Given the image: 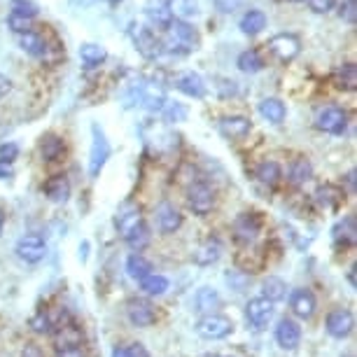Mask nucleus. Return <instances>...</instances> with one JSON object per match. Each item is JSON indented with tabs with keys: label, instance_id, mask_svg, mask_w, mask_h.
I'll use <instances>...</instances> for the list:
<instances>
[{
	"label": "nucleus",
	"instance_id": "nucleus-1",
	"mask_svg": "<svg viewBox=\"0 0 357 357\" xmlns=\"http://www.w3.org/2000/svg\"><path fill=\"white\" fill-rule=\"evenodd\" d=\"M199 43L201 40L194 26L183 22V19H173L166 26V36L161 40V47H164V52L171 54H190L199 50Z\"/></svg>",
	"mask_w": 357,
	"mask_h": 357
},
{
	"label": "nucleus",
	"instance_id": "nucleus-2",
	"mask_svg": "<svg viewBox=\"0 0 357 357\" xmlns=\"http://www.w3.org/2000/svg\"><path fill=\"white\" fill-rule=\"evenodd\" d=\"M187 206L194 215L199 218H206V215L213 213L215 208V190L204 180H197L187 187Z\"/></svg>",
	"mask_w": 357,
	"mask_h": 357
},
{
	"label": "nucleus",
	"instance_id": "nucleus-3",
	"mask_svg": "<svg viewBox=\"0 0 357 357\" xmlns=\"http://www.w3.org/2000/svg\"><path fill=\"white\" fill-rule=\"evenodd\" d=\"M234 332V322L227 315L220 313H206L197 322V334L206 341H222Z\"/></svg>",
	"mask_w": 357,
	"mask_h": 357
},
{
	"label": "nucleus",
	"instance_id": "nucleus-4",
	"mask_svg": "<svg viewBox=\"0 0 357 357\" xmlns=\"http://www.w3.org/2000/svg\"><path fill=\"white\" fill-rule=\"evenodd\" d=\"M315 126L332 136H341L348 126V112L339 105H325L315 114Z\"/></svg>",
	"mask_w": 357,
	"mask_h": 357
},
{
	"label": "nucleus",
	"instance_id": "nucleus-5",
	"mask_svg": "<svg viewBox=\"0 0 357 357\" xmlns=\"http://www.w3.org/2000/svg\"><path fill=\"white\" fill-rule=\"evenodd\" d=\"M91 152H89V178L96 180L100 171L105 168L107 159H110V143H107L105 133L98 126H91Z\"/></svg>",
	"mask_w": 357,
	"mask_h": 357
},
{
	"label": "nucleus",
	"instance_id": "nucleus-6",
	"mask_svg": "<svg viewBox=\"0 0 357 357\" xmlns=\"http://www.w3.org/2000/svg\"><path fill=\"white\" fill-rule=\"evenodd\" d=\"M273 313H275L273 304L268 299H264V296L250 299L245 304V320H248V325L252 329H257V332H264V329L271 325Z\"/></svg>",
	"mask_w": 357,
	"mask_h": 357
},
{
	"label": "nucleus",
	"instance_id": "nucleus-7",
	"mask_svg": "<svg viewBox=\"0 0 357 357\" xmlns=\"http://www.w3.org/2000/svg\"><path fill=\"white\" fill-rule=\"evenodd\" d=\"M268 50H271V54L278 61L282 63H289L294 61L296 56H299L301 52V40L292 36V33H278V36H273L271 40H268Z\"/></svg>",
	"mask_w": 357,
	"mask_h": 357
},
{
	"label": "nucleus",
	"instance_id": "nucleus-8",
	"mask_svg": "<svg viewBox=\"0 0 357 357\" xmlns=\"http://www.w3.org/2000/svg\"><path fill=\"white\" fill-rule=\"evenodd\" d=\"M126 318L133 327H152L157 322V308H154L152 301L133 296V299L126 301Z\"/></svg>",
	"mask_w": 357,
	"mask_h": 357
},
{
	"label": "nucleus",
	"instance_id": "nucleus-9",
	"mask_svg": "<svg viewBox=\"0 0 357 357\" xmlns=\"http://www.w3.org/2000/svg\"><path fill=\"white\" fill-rule=\"evenodd\" d=\"M234 238L243 245H250L257 241V236L261 234V218L257 213H241L234 220Z\"/></svg>",
	"mask_w": 357,
	"mask_h": 357
},
{
	"label": "nucleus",
	"instance_id": "nucleus-10",
	"mask_svg": "<svg viewBox=\"0 0 357 357\" xmlns=\"http://www.w3.org/2000/svg\"><path fill=\"white\" fill-rule=\"evenodd\" d=\"M17 257L24 259L26 264H38L47 257V243L43 236L38 234H29V236H22L17 241V248H15Z\"/></svg>",
	"mask_w": 357,
	"mask_h": 357
},
{
	"label": "nucleus",
	"instance_id": "nucleus-11",
	"mask_svg": "<svg viewBox=\"0 0 357 357\" xmlns=\"http://www.w3.org/2000/svg\"><path fill=\"white\" fill-rule=\"evenodd\" d=\"M353 327H355V318H353V311L348 308H334V311L327 313V320H325V329L332 339H348L353 334Z\"/></svg>",
	"mask_w": 357,
	"mask_h": 357
},
{
	"label": "nucleus",
	"instance_id": "nucleus-12",
	"mask_svg": "<svg viewBox=\"0 0 357 357\" xmlns=\"http://www.w3.org/2000/svg\"><path fill=\"white\" fill-rule=\"evenodd\" d=\"M289 308H292V313L296 318L308 320V318H313L315 308H318V299H315V294L308 287H296L292 289V294H289Z\"/></svg>",
	"mask_w": 357,
	"mask_h": 357
},
{
	"label": "nucleus",
	"instance_id": "nucleus-13",
	"mask_svg": "<svg viewBox=\"0 0 357 357\" xmlns=\"http://www.w3.org/2000/svg\"><path fill=\"white\" fill-rule=\"evenodd\" d=\"M275 343L282 350H296L301 346V327L292 318H280L275 325Z\"/></svg>",
	"mask_w": 357,
	"mask_h": 357
},
{
	"label": "nucleus",
	"instance_id": "nucleus-14",
	"mask_svg": "<svg viewBox=\"0 0 357 357\" xmlns=\"http://www.w3.org/2000/svg\"><path fill=\"white\" fill-rule=\"evenodd\" d=\"M131 36H133V43H136V50L143 54L145 59H157L159 54L164 52L161 40L154 36L150 29H145V26H133Z\"/></svg>",
	"mask_w": 357,
	"mask_h": 357
},
{
	"label": "nucleus",
	"instance_id": "nucleus-15",
	"mask_svg": "<svg viewBox=\"0 0 357 357\" xmlns=\"http://www.w3.org/2000/svg\"><path fill=\"white\" fill-rule=\"evenodd\" d=\"M218 129L225 138L238 140V138H245L248 133L252 131V124L243 114H227V117H222L218 122Z\"/></svg>",
	"mask_w": 357,
	"mask_h": 357
},
{
	"label": "nucleus",
	"instance_id": "nucleus-16",
	"mask_svg": "<svg viewBox=\"0 0 357 357\" xmlns=\"http://www.w3.org/2000/svg\"><path fill=\"white\" fill-rule=\"evenodd\" d=\"M183 222H185L183 213H180L173 204H168V201L159 204V208H157V225H159L161 234H175L180 227H183Z\"/></svg>",
	"mask_w": 357,
	"mask_h": 357
},
{
	"label": "nucleus",
	"instance_id": "nucleus-17",
	"mask_svg": "<svg viewBox=\"0 0 357 357\" xmlns=\"http://www.w3.org/2000/svg\"><path fill=\"white\" fill-rule=\"evenodd\" d=\"M332 238L336 248H353L357 241V225H355V215H346L343 220H339L332 229Z\"/></svg>",
	"mask_w": 357,
	"mask_h": 357
},
{
	"label": "nucleus",
	"instance_id": "nucleus-18",
	"mask_svg": "<svg viewBox=\"0 0 357 357\" xmlns=\"http://www.w3.org/2000/svg\"><path fill=\"white\" fill-rule=\"evenodd\" d=\"M54 346L56 348H70V346H84V329L77 327L75 322H61L54 332Z\"/></svg>",
	"mask_w": 357,
	"mask_h": 357
},
{
	"label": "nucleus",
	"instance_id": "nucleus-19",
	"mask_svg": "<svg viewBox=\"0 0 357 357\" xmlns=\"http://www.w3.org/2000/svg\"><path fill=\"white\" fill-rule=\"evenodd\" d=\"M175 86H178V89L183 91L185 96H190V98H204L206 96L204 77H201L199 73H194V70H187V73H183V75H178V79H175Z\"/></svg>",
	"mask_w": 357,
	"mask_h": 357
},
{
	"label": "nucleus",
	"instance_id": "nucleus-20",
	"mask_svg": "<svg viewBox=\"0 0 357 357\" xmlns=\"http://www.w3.org/2000/svg\"><path fill=\"white\" fill-rule=\"evenodd\" d=\"M43 192L52 204H66V201L70 199V183L66 175H52L45 183Z\"/></svg>",
	"mask_w": 357,
	"mask_h": 357
},
{
	"label": "nucleus",
	"instance_id": "nucleus-21",
	"mask_svg": "<svg viewBox=\"0 0 357 357\" xmlns=\"http://www.w3.org/2000/svg\"><path fill=\"white\" fill-rule=\"evenodd\" d=\"M40 150V157H43V161H59L66 154V143L61 136H56V133H47V136H43V140H40L38 145Z\"/></svg>",
	"mask_w": 357,
	"mask_h": 357
},
{
	"label": "nucleus",
	"instance_id": "nucleus-22",
	"mask_svg": "<svg viewBox=\"0 0 357 357\" xmlns=\"http://www.w3.org/2000/svg\"><path fill=\"white\" fill-rule=\"evenodd\" d=\"M19 47L26 52V54H31V56H36V59H43L47 56V40L40 36V33L36 31H26V33H19Z\"/></svg>",
	"mask_w": 357,
	"mask_h": 357
},
{
	"label": "nucleus",
	"instance_id": "nucleus-23",
	"mask_svg": "<svg viewBox=\"0 0 357 357\" xmlns=\"http://www.w3.org/2000/svg\"><path fill=\"white\" fill-rule=\"evenodd\" d=\"M143 220V213H140V206H133V204H126L122 206V211L117 213V218H114V227H117V231L126 236L131 231L133 227L138 225V222Z\"/></svg>",
	"mask_w": 357,
	"mask_h": 357
},
{
	"label": "nucleus",
	"instance_id": "nucleus-24",
	"mask_svg": "<svg viewBox=\"0 0 357 357\" xmlns=\"http://www.w3.org/2000/svg\"><path fill=\"white\" fill-rule=\"evenodd\" d=\"M311 178H313V164L306 157H296L292 164H289V171H287L289 185L301 187V185H306Z\"/></svg>",
	"mask_w": 357,
	"mask_h": 357
},
{
	"label": "nucleus",
	"instance_id": "nucleus-25",
	"mask_svg": "<svg viewBox=\"0 0 357 357\" xmlns=\"http://www.w3.org/2000/svg\"><path fill=\"white\" fill-rule=\"evenodd\" d=\"M222 257V243L218 238H206L204 243L199 245V250L194 252V261H197L199 266H211L215 264Z\"/></svg>",
	"mask_w": 357,
	"mask_h": 357
},
{
	"label": "nucleus",
	"instance_id": "nucleus-26",
	"mask_svg": "<svg viewBox=\"0 0 357 357\" xmlns=\"http://www.w3.org/2000/svg\"><path fill=\"white\" fill-rule=\"evenodd\" d=\"M343 199H346V192L339 190V187L334 185H322L318 192H315V201H318L320 208H325V211H334V208H339L343 204Z\"/></svg>",
	"mask_w": 357,
	"mask_h": 357
},
{
	"label": "nucleus",
	"instance_id": "nucleus-27",
	"mask_svg": "<svg viewBox=\"0 0 357 357\" xmlns=\"http://www.w3.org/2000/svg\"><path fill=\"white\" fill-rule=\"evenodd\" d=\"M145 15L157 29H166V26L173 22V15H171V10H168L166 0H150L145 8Z\"/></svg>",
	"mask_w": 357,
	"mask_h": 357
},
{
	"label": "nucleus",
	"instance_id": "nucleus-28",
	"mask_svg": "<svg viewBox=\"0 0 357 357\" xmlns=\"http://www.w3.org/2000/svg\"><path fill=\"white\" fill-rule=\"evenodd\" d=\"M124 241H126V245H129L133 252H140V250H145V248L150 245V241H152L150 227H147L145 222L140 220L138 225L133 227L131 231L124 236Z\"/></svg>",
	"mask_w": 357,
	"mask_h": 357
},
{
	"label": "nucleus",
	"instance_id": "nucleus-29",
	"mask_svg": "<svg viewBox=\"0 0 357 357\" xmlns=\"http://www.w3.org/2000/svg\"><path fill=\"white\" fill-rule=\"evenodd\" d=\"M220 304H222V299H220L218 289H213V287H201L197 296H194V306H197V311L201 313H215L220 308Z\"/></svg>",
	"mask_w": 357,
	"mask_h": 357
},
{
	"label": "nucleus",
	"instance_id": "nucleus-30",
	"mask_svg": "<svg viewBox=\"0 0 357 357\" xmlns=\"http://www.w3.org/2000/svg\"><path fill=\"white\" fill-rule=\"evenodd\" d=\"M261 296L271 301V304L282 301L287 296V282L278 278V275H268V278L261 282Z\"/></svg>",
	"mask_w": 357,
	"mask_h": 357
},
{
	"label": "nucleus",
	"instance_id": "nucleus-31",
	"mask_svg": "<svg viewBox=\"0 0 357 357\" xmlns=\"http://www.w3.org/2000/svg\"><path fill=\"white\" fill-rule=\"evenodd\" d=\"M259 114L266 119V122H271V124H282V119H285V103L278 98H264L259 103Z\"/></svg>",
	"mask_w": 357,
	"mask_h": 357
},
{
	"label": "nucleus",
	"instance_id": "nucleus-32",
	"mask_svg": "<svg viewBox=\"0 0 357 357\" xmlns=\"http://www.w3.org/2000/svg\"><path fill=\"white\" fill-rule=\"evenodd\" d=\"M334 84L343 91H355L357 89V66L355 63H343L334 70Z\"/></svg>",
	"mask_w": 357,
	"mask_h": 357
},
{
	"label": "nucleus",
	"instance_id": "nucleus-33",
	"mask_svg": "<svg viewBox=\"0 0 357 357\" xmlns=\"http://www.w3.org/2000/svg\"><path fill=\"white\" fill-rule=\"evenodd\" d=\"M266 29V15L261 10H248L241 19V31L245 36H259Z\"/></svg>",
	"mask_w": 357,
	"mask_h": 357
},
{
	"label": "nucleus",
	"instance_id": "nucleus-34",
	"mask_svg": "<svg viewBox=\"0 0 357 357\" xmlns=\"http://www.w3.org/2000/svg\"><path fill=\"white\" fill-rule=\"evenodd\" d=\"M255 175H257V180L264 187H275L282 178V168L278 161H261Z\"/></svg>",
	"mask_w": 357,
	"mask_h": 357
},
{
	"label": "nucleus",
	"instance_id": "nucleus-35",
	"mask_svg": "<svg viewBox=\"0 0 357 357\" xmlns=\"http://www.w3.org/2000/svg\"><path fill=\"white\" fill-rule=\"evenodd\" d=\"M140 282V289H143L145 294H150V296H161V294H166L168 292V287H171V282H168L166 275H161V273H147L143 280H138Z\"/></svg>",
	"mask_w": 357,
	"mask_h": 357
},
{
	"label": "nucleus",
	"instance_id": "nucleus-36",
	"mask_svg": "<svg viewBox=\"0 0 357 357\" xmlns=\"http://www.w3.org/2000/svg\"><path fill=\"white\" fill-rule=\"evenodd\" d=\"M168 10H171L173 19H187L197 17L199 15V0H166Z\"/></svg>",
	"mask_w": 357,
	"mask_h": 357
},
{
	"label": "nucleus",
	"instance_id": "nucleus-37",
	"mask_svg": "<svg viewBox=\"0 0 357 357\" xmlns=\"http://www.w3.org/2000/svg\"><path fill=\"white\" fill-rule=\"evenodd\" d=\"M79 59L86 68H93V66H100L107 59V52L103 50L100 45H93V43H84L79 47Z\"/></svg>",
	"mask_w": 357,
	"mask_h": 357
},
{
	"label": "nucleus",
	"instance_id": "nucleus-38",
	"mask_svg": "<svg viewBox=\"0 0 357 357\" xmlns=\"http://www.w3.org/2000/svg\"><path fill=\"white\" fill-rule=\"evenodd\" d=\"M126 273L133 280H143L147 273H152V264L147 261L140 252H133L129 259H126Z\"/></svg>",
	"mask_w": 357,
	"mask_h": 357
},
{
	"label": "nucleus",
	"instance_id": "nucleus-39",
	"mask_svg": "<svg viewBox=\"0 0 357 357\" xmlns=\"http://www.w3.org/2000/svg\"><path fill=\"white\" fill-rule=\"evenodd\" d=\"M238 68L243 70V73H259L261 68H264V61H261V56H259V52L257 50H245V52H241V56H238Z\"/></svg>",
	"mask_w": 357,
	"mask_h": 357
},
{
	"label": "nucleus",
	"instance_id": "nucleus-40",
	"mask_svg": "<svg viewBox=\"0 0 357 357\" xmlns=\"http://www.w3.org/2000/svg\"><path fill=\"white\" fill-rule=\"evenodd\" d=\"M10 5H12V15L24 19H36L40 12L33 0H10Z\"/></svg>",
	"mask_w": 357,
	"mask_h": 357
},
{
	"label": "nucleus",
	"instance_id": "nucleus-41",
	"mask_svg": "<svg viewBox=\"0 0 357 357\" xmlns=\"http://www.w3.org/2000/svg\"><path fill=\"white\" fill-rule=\"evenodd\" d=\"M56 327V322H54V318L47 311H38L36 315L31 318V329L38 334H47L52 332V329Z\"/></svg>",
	"mask_w": 357,
	"mask_h": 357
},
{
	"label": "nucleus",
	"instance_id": "nucleus-42",
	"mask_svg": "<svg viewBox=\"0 0 357 357\" xmlns=\"http://www.w3.org/2000/svg\"><path fill=\"white\" fill-rule=\"evenodd\" d=\"M161 112H164L166 122H185L187 119V107L180 103H171V100H166Z\"/></svg>",
	"mask_w": 357,
	"mask_h": 357
},
{
	"label": "nucleus",
	"instance_id": "nucleus-43",
	"mask_svg": "<svg viewBox=\"0 0 357 357\" xmlns=\"http://www.w3.org/2000/svg\"><path fill=\"white\" fill-rule=\"evenodd\" d=\"M339 17L348 26H355V22H357V0H343L341 10H339Z\"/></svg>",
	"mask_w": 357,
	"mask_h": 357
},
{
	"label": "nucleus",
	"instance_id": "nucleus-44",
	"mask_svg": "<svg viewBox=\"0 0 357 357\" xmlns=\"http://www.w3.org/2000/svg\"><path fill=\"white\" fill-rule=\"evenodd\" d=\"M17 157H19V145L17 143H3V145H0V161L12 164Z\"/></svg>",
	"mask_w": 357,
	"mask_h": 357
},
{
	"label": "nucleus",
	"instance_id": "nucleus-45",
	"mask_svg": "<svg viewBox=\"0 0 357 357\" xmlns=\"http://www.w3.org/2000/svg\"><path fill=\"white\" fill-rule=\"evenodd\" d=\"M10 29L15 31V33L33 31V29H31V19H24V17H17V15H12V17H10Z\"/></svg>",
	"mask_w": 357,
	"mask_h": 357
},
{
	"label": "nucleus",
	"instance_id": "nucleus-46",
	"mask_svg": "<svg viewBox=\"0 0 357 357\" xmlns=\"http://www.w3.org/2000/svg\"><path fill=\"white\" fill-rule=\"evenodd\" d=\"M308 5H311V10L318 12V15H327V12L334 8V0H308Z\"/></svg>",
	"mask_w": 357,
	"mask_h": 357
},
{
	"label": "nucleus",
	"instance_id": "nucleus-47",
	"mask_svg": "<svg viewBox=\"0 0 357 357\" xmlns=\"http://www.w3.org/2000/svg\"><path fill=\"white\" fill-rule=\"evenodd\" d=\"M56 357H86L84 346H70V348H56Z\"/></svg>",
	"mask_w": 357,
	"mask_h": 357
},
{
	"label": "nucleus",
	"instance_id": "nucleus-48",
	"mask_svg": "<svg viewBox=\"0 0 357 357\" xmlns=\"http://www.w3.org/2000/svg\"><path fill=\"white\" fill-rule=\"evenodd\" d=\"M19 357H45V353H43V348H40L38 343H26Z\"/></svg>",
	"mask_w": 357,
	"mask_h": 357
},
{
	"label": "nucleus",
	"instance_id": "nucleus-49",
	"mask_svg": "<svg viewBox=\"0 0 357 357\" xmlns=\"http://www.w3.org/2000/svg\"><path fill=\"white\" fill-rule=\"evenodd\" d=\"M129 346H131L133 357H150V353H147V348L143 346V343H129Z\"/></svg>",
	"mask_w": 357,
	"mask_h": 357
},
{
	"label": "nucleus",
	"instance_id": "nucleus-50",
	"mask_svg": "<svg viewBox=\"0 0 357 357\" xmlns=\"http://www.w3.org/2000/svg\"><path fill=\"white\" fill-rule=\"evenodd\" d=\"M112 357H133L131 346H114L112 348Z\"/></svg>",
	"mask_w": 357,
	"mask_h": 357
},
{
	"label": "nucleus",
	"instance_id": "nucleus-51",
	"mask_svg": "<svg viewBox=\"0 0 357 357\" xmlns=\"http://www.w3.org/2000/svg\"><path fill=\"white\" fill-rule=\"evenodd\" d=\"M12 89V82H10V77H5V75H0V98L5 96Z\"/></svg>",
	"mask_w": 357,
	"mask_h": 357
},
{
	"label": "nucleus",
	"instance_id": "nucleus-52",
	"mask_svg": "<svg viewBox=\"0 0 357 357\" xmlns=\"http://www.w3.org/2000/svg\"><path fill=\"white\" fill-rule=\"evenodd\" d=\"M8 178H12V166L0 161V180H8Z\"/></svg>",
	"mask_w": 357,
	"mask_h": 357
},
{
	"label": "nucleus",
	"instance_id": "nucleus-53",
	"mask_svg": "<svg viewBox=\"0 0 357 357\" xmlns=\"http://www.w3.org/2000/svg\"><path fill=\"white\" fill-rule=\"evenodd\" d=\"M346 183H348V187H350V194H355V171H348Z\"/></svg>",
	"mask_w": 357,
	"mask_h": 357
},
{
	"label": "nucleus",
	"instance_id": "nucleus-54",
	"mask_svg": "<svg viewBox=\"0 0 357 357\" xmlns=\"http://www.w3.org/2000/svg\"><path fill=\"white\" fill-rule=\"evenodd\" d=\"M86 252H89V243L84 241V243L79 245V259H82V261H86Z\"/></svg>",
	"mask_w": 357,
	"mask_h": 357
},
{
	"label": "nucleus",
	"instance_id": "nucleus-55",
	"mask_svg": "<svg viewBox=\"0 0 357 357\" xmlns=\"http://www.w3.org/2000/svg\"><path fill=\"white\" fill-rule=\"evenodd\" d=\"M348 282H350V287H355V266H350V271H348Z\"/></svg>",
	"mask_w": 357,
	"mask_h": 357
},
{
	"label": "nucleus",
	"instance_id": "nucleus-56",
	"mask_svg": "<svg viewBox=\"0 0 357 357\" xmlns=\"http://www.w3.org/2000/svg\"><path fill=\"white\" fill-rule=\"evenodd\" d=\"M73 5H77V8H86V5H91V0H73Z\"/></svg>",
	"mask_w": 357,
	"mask_h": 357
},
{
	"label": "nucleus",
	"instance_id": "nucleus-57",
	"mask_svg": "<svg viewBox=\"0 0 357 357\" xmlns=\"http://www.w3.org/2000/svg\"><path fill=\"white\" fill-rule=\"evenodd\" d=\"M3 229H5V213L0 211V234H3Z\"/></svg>",
	"mask_w": 357,
	"mask_h": 357
},
{
	"label": "nucleus",
	"instance_id": "nucleus-58",
	"mask_svg": "<svg viewBox=\"0 0 357 357\" xmlns=\"http://www.w3.org/2000/svg\"><path fill=\"white\" fill-rule=\"evenodd\" d=\"M105 3H112L114 5V3H119V0H105Z\"/></svg>",
	"mask_w": 357,
	"mask_h": 357
},
{
	"label": "nucleus",
	"instance_id": "nucleus-59",
	"mask_svg": "<svg viewBox=\"0 0 357 357\" xmlns=\"http://www.w3.org/2000/svg\"><path fill=\"white\" fill-rule=\"evenodd\" d=\"M296 3H306V0H296Z\"/></svg>",
	"mask_w": 357,
	"mask_h": 357
}]
</instances>
